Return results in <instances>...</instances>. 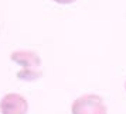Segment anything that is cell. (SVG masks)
I'll use <instances>...</instances> for the list:
<instances>
[{
	"label": "cell",
	"mask_w": 126,
	"mask_h": 114,
	"mask_svg": "<svg viewBox=\"0 0 126 114\" xmlns=\"http://www.w3.org/2000/svg\"><path fill=\"white\" fill-rule=\"evenodd\" d=\"M10 59L21 66V70L17 72V79L35 80L43 76L41 58L35 51H14L10 55Z\"/></svg>",
	"instance_id": "1"
},
{
	"label": "cell",
	"mask_w": 126,
	"mask_h": 114,
	"mask_svg": "<svg viewBox=\"0 0 126 114\" xmlns=\"http://www.w3.org/2000/svg\"><path fill=\"white\" fill-rule=\"evenodd\" d=\"M72 114H108L105 102L98 94H82L71 106Z\"/></svg>",
	"instance_id": "2"
},
{
	"label": "cell",
	"mask_w": 126,
	"mask_h": 114,
	"mask_svg": "<svg viewBox=\"0 0 126 114\" xmlns=\"http://www.w3.org/2000/svg\"><path fill=\"white\" fill-rule=\"evenodd\" d=\"M1 114H27L29 103L18 93H7L0 102Z\"/></svg>",
	"instance_id": "3"
},
{
	"label": "cell",
	"mask_w": 126,
	"mask_h": 114,
	"mask_svg": "<svg viewBox=\"0 0 126 114\" xmlns=\"http://www.w3.org/2000/svg\"><path fill=\"white\" fill-rule=\"evenodd\" d=\"M55 3H60V4H71V3H74L77 0H54Z\"/></svg>",
	"instance_id": "4"
},
{
	"label": "cell",
	"mask_w": 126,
	"mask_h": 114,
	"mask_svg": "<svg viewBox=\"0 0 126 114\" xmlns=\"http://www.w3.org/2000/svg\"><path fill=\"white\" fill-rule=\"evenodd\" d=\"M125 90H126V82H125Z\"/></svg>",
	"instance_id": "5"
}]
</instances>
